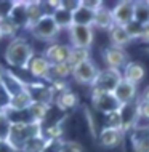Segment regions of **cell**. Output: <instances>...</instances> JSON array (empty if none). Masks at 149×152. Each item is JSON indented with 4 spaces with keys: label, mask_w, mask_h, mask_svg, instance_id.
<instances>
[{
    "label": "cell",
    "mask_w": 149,
    "mask_h": 152,
    "mask_svg": "<svg viewBox=\"0 0 149 152\" xmlns=\"http://www.w3.org/2000/svg\"><path fill=\"white\" fill-rule=\"evenodd\" d=\"M32 56H34V50H32L31 43L24 39H19V37L11 40L5 50L7 63L13 67H27Z\"/></svg>",
    "instance_id": "obj_1"
},
{
    "label": "cell",
    "mask_w": 149,
    "mask_h": 152,
    "mask_svg": "<svg viewBox=\"0 0 149 152\" xmlns=\"http://www.w3.org/2000/svg\"><path fill=\"white\" fill-rule=\"evenodd\" d=\"M40 134H42V123H39V122L11 123L7 141L19 152V149H21V146L24 142L35 138V136H40Z\"/></svg>",
    "instance_id": "obj_2"
},
{
    "label": "cell",
    "mask_w": 149,
    "mask_h": 152,
    "mask_svg": "<svg viewBox=\"0 0 149 152\" xmlns=\"http://www.w3.org/2000/svg\"><path fill=\"white\" fill-rule=\"evenodd\" d=\"M122 82V72L117 69L107 67L104 71H99L95 82L92 83V91L96 93H114L115 87Z\"/></svg>",
    "instance_id": "obj_3"
},
{
    "label": "cell",
    "mask_w": 149,
    "mask_h": 152,
    "mask_svg": "<svg viewBox=\"0 0 149 152\" xmlns=\"http://www.w3.org/2000/svg\"><path fill=\"white\" fill-rule=\"evenodd\" d=\"M29 31L32 32V35H34L35 39L43 40V42H50V40H53L58 34H59L61 29L58 27V24L53 21L51 16L45 15L32 27H29Z\"/></svg>",
    "instance_id": "obj_4"
},
{
    "label": "cell",
    "mask_w": 149,
    "mask_h": 152,
    "mask_svg": "<svg viewBox=\"0 0 149 152\" xmlns=\"http://www.w3.org/2000/svg\"><path fill=\"white\" fill-rule=\"evenodd\" d=\"M24 90L27 91L29 98L32 102H42V104L51 106L55 101V94H53L51 87L40 82H34V83H24Z\"/></svg>",
    "instance_id": "obj_5"
},
{
    "label": "cell",
    "mask_w": 149,
    "mask_h": 152,
    "mask_svg": "<svg viewBox=\"0 0 149 152\" xmlns=\"http://www.w3.org/2000/svg\"><path fill=\"white\" fill-rule=\"evenodd\" d=\"M92 102H93V107L101 112L103 115H107V114H112L117 112L120 109V102L115 99L114 93H96L92 91Z\"/></svg>",
    "instance_id": "obj_6"
},
{
    "label": "cell",
    "mask_w": 149,
    "mask_h": 152,
    "mask_svg": "<svg viewBox=\"0 0 149 152\" xmlns=\"http://www.w3.org/2000/svg\"><path fill=\"white\" fill-rule=\"evenodd\" d=\"M69 39L72 48H87L93 43V29L87 26H71L69 27Z\"/></svg>",
    "instance_id": "obj_7"
},
{
    "label": "cell",
    "mask_w": 149,
    "mask_h": 152,
    "mask_svg": "<svg viewBox=\"0 0 149 152\" xmlns=\"http://www.w3.org/2000/svg\"><path fill=\"white\" fill-rule=\"evenodd\" d=\"M99 69L95 66V63L92 59L88 61H84V63L74 66L72 69V77L76 79V82L79 83H84V85H92L95 79H96Z\"/></svg>",
    "instance_id": "obj_8"
},
{
    "label": "cell",
    "mask_w": 149,
    "mask_h": 152,
    "mask_svg": "<svg viewBox=\"0 0 149 152\" xmlns=\"http://www.w3.org/2000/svg\"><path fill=\"white\" fill-rule=\"evenodd\" d=\"M119 115H120L122 131H128L136 126V123H138V99L122 104L119 109Z\"/></svg>",
    "instance_id": "obj_9"
},
{
    "label": "cell",
    "mask_w": 149,
    "mask_h": 152,
    "mask_svg": "<svg viewBox=\"0 0 149 152\" xmlns=\"http://www.w3.org/2000/svg\"><path fill=\"white\" fill-rule=\"evenodd\" d=\"M103 56H104V61L107 63V66H109L111 69L120 71V67H125L128 64V55L123 48L109 47L103 51Z\"/></svg>",
    "instance_id": "obj_10"
},
{
    "label": "cell",
    "mask_w": 149,
    "mask_h": 152,
    "mask_svg": "<svg viewBox=\"0 0 149 152\" xmlns=\"http://www.w3.org/2000/svg\"><path fill=\"white\" fill-rule=\"evenodd\" d=\"M69 53H71V47L68 45H63V43H51L47 47L43 56L45 59L51 64H59V63H68L69 59Z\"/></svg>",
    "instance_id": "obj_11"
},
{
    "label": "cell",
    "mask_w": 149,
    "mask_h": 152,
    "mask_svg": "<svg viewBox=\"0 0 149 152\" xmlns=\"http://www.w3.org/2000/svg\"><path fill=\"white\" fill-rule=\"evenodd\" d=\"M112 18L117 26H127L133 21V2H119L112 10Z\"/></svg>",
    "instance_id": "obj_12"
},
{
    "label": "cell",
    "mask_w": 149,
    "mask_h": 152,
    "mask_svg": "<svg viewBox=\"0 0 149 152\" xmlns=\"http://www.w3.org/2000/svg\"><path fill=\"white\" fill-rule=\"evenodd\" d=\"M27 69L31 71V74L37 79H47L50 75V63L45 59L43 55H34L32 59L29 61Z\"/></svg>",
    "instance_id": "obj_13"
},
{
    "label": "cell",
    "mask_w": 149,
    "mask_h": 152,
    "mask_svg": "<svg viewBox=\"0 0 149 152\" xmlns=\"http://www.w3.org/2000/svg\"><path fill=\"white\" fill-rule=\"evenodd\" d=\"M98 139H99V144L104 146V147H117L123 141V131L104 126V128L99 131Z\"/></svg>",
    "instance_id": "obj_14"
},
{
    "label": "cell",
    "mask_w": 149,
    "mask_h": 152,
    "mask_svg": "<svg viewBox=\"0 0 149 152\" xmlns=\"http://www.w3.org/2000/svg\"><path fill=\"white\" fill-rule=\"evenodd\" d=\"M144 67L139 63H135V61H131V63H128L125 67H123V72H122V80L128 82V83H133V85H138L139 82L144 79Z\"/></svg>",
    "instance_id": "obj_15"
},
{
    "label": "cell",
    "mask_w": 149,
    "mask_h": 152,
    "mask_svg": "<svg viewBox=\"0 0 149 152\" xmlns=\"http://www.w3.org/2000/svg\"><path fill=\"white\" fill-rule=\"evenodd\" d=\"M114 96L120 104H127V102H130V101H135L136 99V85L122 80L120 83L115 87Z\"/></svg>",
    "instance_id": "obj_16"
},
{
    "label": "cell",
    "mask_w": 149,
    "mask_h": 152,
    "mask_svg": "<svg viewBox=\"0 0 149 152\" xmlns=\"http://www.w3.org/2000/svg\"><path fill=\"white\" fill-rule=\"evenodd\" d=\"M114 24L115 23H114V18H112V11H111L109 8H106L104 5H103L95 11L93 26L99 27V29H104V31H111Z\"/></svg>",
    "instance_id": "obj_17"
},
{
    "label": "cell",
    "mask_w": 149,
    "mask_h": 152,
    "mask_svg": "<svg viewBox=\"0 0 149 152\" xmlns=\"http://www.w3.org/2000/svg\"><path fill=\"white\" fill-rule=\"evenodd\" d=\"M95 19V11L88 10V8L79 5L77 10L72 11V26H87L92 27Z\"/></svg>",
    "instance_id": "obj_18"
},
{
    "label": "cell",
    "mask_w": 149,
    "mask_h": 152,
    "mask_svg": "<svg viewBox=\"0 0 149 152\" xmlns=\"http://www.w3.org/2000/svg\"><path fill=\"white\" fill-rule=\"evenodd\" d=\"M72 66L69 63H59V64H51L50 66V75L48 80L58 82V80H66L69 75H72Z\"/></svg>",
    "instance_id": "obj_19"
},
{
    "label": "cell",
    "mask_w": 149,
    "mask_h": 152,
    "mask_svg": "<svg viewBox=\"0 0 149 152\" xmlns=\"http://www.w3.org/2000/svg\"><path fill=\"white\" fill-rule=\"evenodd\" d=\"M55 101H56L58 107H59L61 110H72V109L79 104L77 94L72 93L71 90H66V91L56 94V96H55Z\"/></svg>",
    "instance_id": "obj_20"
},
{
    "label": "cell",
    "mask_w": 149,
    "mask_h": 152,
    "mask_svg": "<svg viewBox=\"0 0 149 152\" xmlns=\"http://www.w3.org/2000/svg\"><path fill=\"white\" fill-rule=\"evenodd\" d=\"M26 16H27V29L32 27L42 16H45L42 2H26Z\"/></svg>",
    "instance_id": "obj_21"
},
{
    "label": "cell",
    "mask_w": 149,
    "mask_h": 152,
    "mask_svg": "<svg viewBox=\"0 0 149 152\" xmlns=\"http://www.w3.org/2000/svg\"><path fill=\"white\" fill-rule=\"evenodd\" d=\"M109 35H111V42H112V47H119V48H123L125 45H128L131 42V39L128 37L127 31L123 26H117L114 24L112 29L109 31Z\"/></svg>",
    "instance_id": "obj_22"
},
{
    "label": "cell",
    "mask_w": 149,
    "mask_h": 152,
    "mask_svg": "<svg viewBox=\"0 0 149 152\" xmlns=\"http://www.w3.org/2000/svg\"><path fill=\"white\" fill-rule=\"evenodd\" d=\"M32 104L31 98H29V94L26 90H23V91L13 94V96H10V104H8L7 109H11V110H27L29 106Z\"/></svg>",
    "instance_id": "obj_23"
},
{
    "label": "cell",
    "mask_w": 149,
    "mask_h": 152,
    "mask_svg": "<svg viewBox=\"0 0 149 152\" xmlns=\"http://www.w3.org/2000/svg\"><path fill=\"white\" fill-rule=\"evenodd\" d=\"M48 144H50V141L40 134V136H35V138L26 141L21 146V149H19V151H21V152H45V149L48 147Z\"/></svg>",
    "instance_id": "obj_24"
},
{
    "label": "cell",
    "mask_w": 149,
    "mask_h": 152,
    "mask_svg": "<svg viewBox=\"0 0 149 152\" xmlns=\"http://www.w3.org/2000/svg\"><path fill=\"white\" fill-rule=\"evenodd\" d=\"M10 18L18 27H27L29 24H27V16H26V2H15Z\"/></svg>",
    "instance_id": "obj_25"
},
{
    "label": "cell",
    "mask_w": 149,
    "mask_h": 152,
    "mask_svg": "<svg viewBox=\"0 0 149 152\" xmlns=\"http://www.w3.org/2000/svg\"><path fill=\"white\" fill-rule=\"evenodd\" d=\"M51 18H53V21L58 24L59 29H64V27L69 29V27L72 26V11L64 10V8H61V7H58L56 10L53 11Z\"/></svg>",
    "instance_id": "obj_26"
},
{
    "label": "cell",
    "mask_w": 149,
    "mask_h": 152,
    "mask_svg": "<svg viewBox=\"0 0 149 152\" xmlns=\"http://www.w3.org/2000/svg\"><path fill=\"white\" fill-rule=\"evenodd\" d=\"M133 21L141 26L149 23V2H133Z\"/></svg>",
    "instance_id": "obj_27"
},
{
    "label": "cell",
    "mask_w": 149,
    "mask_h": 152,
    "mask_svg": "<svg viewBox=\"0 0 149 152\" xmlns=\"http://www.w3.org/2000/svg\"><path fill=\"white\" fill-rule=\"evenodd\" d=\"M27 112H29V115H31V118L34 122L42 123L45 118H47L48 112H50V106L42 104V102H32V104L29 106Z\"/></svg>",
    "instance_id": "obj_28"
},
{
    "label": "cell",
    "mask_w": 149,
    "mask_h": 152,
    "mask_svg": "<svg viewBox=\"0 0 149 152\" xmlns=\"http://www.w3.org/2000/svg\"><path fill=\"white\" fill-rule=\"evenodd\" d=\"M131 141H133L135 152H149V136L144 133L143 128H136Z\"/></svg>",
    "instance_id": "obj_29"
},
{
    "label": "cell",
    "mask_w": 149,
    "mask_h": 152,
    "mask_svg": "<svg viewBox=\"0 0 149 152\" xmlns=\"http://www.w3.org/2000/svg\"><path fill=\"white\" fill-rule=\"evenodd\" d=\"M90 59V51L87 50V48H72L71 47V53H69V59L68 63L72 66H77L80 63H84V61H88Z\"/></svg>",
    "instance_id": "obj_30"
},
{
    "label": "cell",
    "mask_w": 149,
    "mask_h": 152,
    "mask_svg": "<svg viewBox=\"0 0 149 152\" xmlns=\"http://www.w3.org/2000/svg\"><path fill=\"white\" fill-rule=\"evenodd\" d=\"M19 27L11 21V18H3L0 19V35L2 37H15Z\"/></svg>",
    "instance_id": "obj_31"
},
{
    "label": "cell",
    "mask_w": 149,
    "mask_h": 152,
    "mask_svg": "<svg viewBox=\"0 0 149 152\" xmlns=\"http://www.w3.org/2000/svg\"><path fill=\"white\" fill-rule=\"evenodd\" d=\"M10 120H8L5 110H0V141H7L10 133Z\"/></svg>",
    "instance_id": "obj_32"
},
{
    "label": "cell",
    "mask_w": 149,
    "mask_h": 152,
    "mask_svg": "<svg viewBox=\"0 0 149 152\" xmlns=\"http://www.w3.org/2000/svg\"><path fill=\"white\" fill-rule=\"evenodd\" d=\"M123 27H125L127 34H128V37H130L131 40H133V39H141V34H143V26H141L139 23L131 21V23H128L127 26H123Z\"/></svg>",
    "instance_id": "obj_33"
},
{
    "label": "cell",
    "mask_w": 149,
    "mask_h": 152,
    "mask_svg": "<svg viewBox=\"0 0 149 152\" xmlns=\"http://www.w3.org/2000/svg\"><path fill=\"white\" fill-rule=\"evenodd\" d=\"M58 152H85V151L76 141H59V149H58Z\"/></svg>",
    "instance_id": "obj_34"
},
{
    "label": "cell",
    "mask_w": 149,
    "mask_h": 152,
    "mask_svg": "<svg viewBox=\"0 0 149 152\" xmlns=\"http://www.w3.org/2000/svg\"><path fill=\"white\" fill-rule=\"evenodd\" d=\"M106 126H107V128L122 130V123H120L119 110H117V112H112V114H107V115H106Z\"/></svg>",
    "instance_id": "obj_35"
},
{
    "label": "cell",
    "mask_w": 149,
    "mask_h": 152,
    "mask_svg": "<svg viewBox=\"0 0 149 152\" xmlns=\"http://www.w3.org/2000/svg\"><path fill=\"white\" fill-rule=\"evenodd\" d=\"M141 120L149 122V102L138 99V123ZM138 123H136V125H138ZM148 125H149V123H148Z\"/></svg>",
    "instance_id": "obj_36"
},
{
    "label": "cell",
    "mask_w": 149,
    "mask_h": 152,
    "mask_svg": "<svg viewBox=\"0 0 149 152\" xmlns=\"http://www.w3.org/2000/svg\"><path fill=\"white\" fill-rule=\"evenodd\" d=\"M13 7H15V2H0V19L10 18Z\"/></svg>",
    "instance_id": "obj_37"
},
{
    "label": "cell",
    "mask_w": 149,
    "mask_h": 152,
    "mask_svg": "<svg viewBox=\"0 0 149 152\" xmlns=\"http://www.w3.org/2000/svg\"><path fill=\"white\" fill-rule=\"evenodd\" d=\"M10 104V94L3 85H0V110H5Z\"/></svg>",
    "instance_id": "obj_38"
},
{
    "label": "cell",
    "mask_w": 149,
    "mask_h": 152,
    "mask_svg": "<svg viewBox=\"0 0 149 152\" xmlns=\"http://www.w3.org/2000/svg\"><path fill=\"white\" fill-rule=\"evenodd\" d=\"M80 2H71V0H64V2H59V7L64 8V10H69V11H74L77 10Z\"/></svg>",
    "instance_id": "obj_39"
},
{
    "label": "cell",
    "mask_w": 149,
    "mask_h": 152,
    "mask_svg": "<svg viewBox=\"0 0 149 152\" xmlns=\"http://www.w3.org/2000/svg\"><path fill=\"white\" fill-rule=\"evenodd\" d=\"M80 5L92 10V11H96L99 7H103V2H88V0H84V2H80Z\"/></svg>",
    "instance_id": "obj_40"
},
{
    "label": "cell",
    "mask_w": 149,
    "mask_h": 152,
    "mask_svg": "<svg viewBox=\"0 0 149 152\" xmlns=\"http://www.w3.org/2000/svg\"><path fill=\"white\" fill-rule=\"evenodd\" d=\"M0 152H18L8 141H0Z\"/></svg>",
    "instance_id": "obj_41"
},
{
    "label": "cell",
    "mask_w": 149,
    "mask_h": 152,
    "mask_svg": "<svg viewBox=\"0 0 149 152\" xmlns=\"http://www.w3.org/2000/svg\"><path fill=\"white\" fill-rule=\"evenodd\" d=\"M141 40L144 42H149V23L143 26V34H141Z\"/></svg>",
    "instance_id": "obj_42"
},
{
    "label": "cell",
    "mask_w": 149,
    "mask_h": 152,
    "mask_svg": "<svg viewBox=\"0 0 149 152\" xmlns=\"http://www.w3.org/2000/svg\"><path fill=\"white\" fill-rule=\"evenodd\" d=\"M141 101H148L149 102V87H146V90L143 91V94H141V98H139Z\"/></svg>",
    "instance_id": "obj_43"
},
{
    "label": "cell",
    "mask_w": 149,
    "mask_h": 152,
    "mask_svg": "<svg viewBox=\"0 0 149 152\" xmlns=\"http://www.w3.org/2000/svg\"><path fill=\"white\" fill-rule=\"evenodd\" d=\"M141 128L144 130V133H146L148 136H149V125H148V126H141Z\"/></svg>",
    "instance_id": "obj_44"
},
{
    "label": "cell",
    "mask_w": 149,
    "mask_h": 152,
    "mask_svg": "<svg viewBox=\"0 0 149 152\" xmlns=\"http://www.w3.org/2000/svg\"><path fill=\"white\" fill-rule=\"evenodd\" d=\"M0 85H2V71H0Z\"/></svg>",
    "instance_id": "obj_45"
},
{
    "label": "cell",
    "mask_w": 149,
    "mask_h": 152,
    "mask_svg": "<svg viewBox=\"0 0 149 152\" xmlns=\"http://www.w3.org/2000/svg\"><path fill=\"white\" fill-rule=\"evenodd\" d=\"M0 40H2V35H0Z\"/></svg>",
    "instance_id": "obj_46"
}]
</instances>
